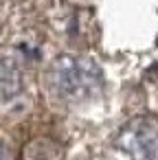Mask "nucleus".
<instances>
[{
  "mask_svg": "<svg viewBox=\"0 0 158 160\" xmlns=\"http://www.w3.org/2000/svg\"><path fill=\"white\" fill-rule=\"evenodd\" d=\"M46 86L51 94L66 103L88 101L103 90V75L99 66L79 55H64L53 62L46 72Z\"/></svg>",
  "mask_w": 158,
  "mask_h": 160,
  "instance_id": "nucleus-1",
  "label": "nucleus"
},
{
  "mask_svg": "<svg viewBox=\"0 0 158 160\" xmlns=\"http://www.w3.org/2000/svg\"><path fill=\"white\" fill-rule=\"evenodd\" d=\"M123 145L136 160H158V118L140 116L123 132Z\"/></svg>",
  "mask_w": 158,
  "mask_h": 160,
  "instance_id": "nucleus-2",
  "label": "nucleus"
},
{
  "mask_svg": "<svg viewBox=\"0 0 158 160\" xmlns=\"http://www.w3.org/2000/svg\"><path fill=\"white\" fill-rule=\"evenodd\" d=\"M20 88H22L20 66L13 59L3 57V59H0V101L16 97L20 92Z\"/></svg>",
  "mask_w": 158,
  "mask_h": 160,
  "instance_id": "nucleus-3",
  "label": "nucleus"
}]
</instances>
